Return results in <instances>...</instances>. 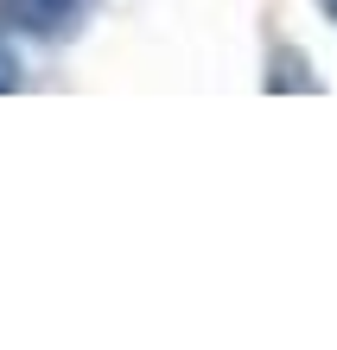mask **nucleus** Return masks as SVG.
<instances>
[{"label":"nucleus","mask_w":337,"mask_h":350,"mask_svg":"<svg viewBox=\"0 0 337 350\" xmlns=\"http://www.w3.org/2000/svg\"><path fill=\"white\" fill-rule=\"evenodd\" d=\"M13 83H19V64H13V51L0 45V90H13Z\"/></svg>","instance_id":"2"},{"label":"nucleus","mask_w":337,"mask_h":350,"mask_svg":"<svg viewBox=\"0 0 337 350\" xmlns=\"http://www.w3.org/2000/svg\"><path fill=\"white\" fill-rule=\"evenodd\" d=\"M319 7H325V13H331V26H337V0H319Z\"/></svg>","instance_id":"3"},{"label":"nucleus","mask_w":337,"mask_h":350,"mask_svg":"<svg viewBox=\"0 0 337 350\" xmlns=\"http://www.w3.org/2000/svg\"><path fill=\"white\" fill-rule=\"evenodd\" d=\"M7 26L32 32V38H70L90 19V0H0Z\"/></svg>","instance_id":"1"}]
</instances>
